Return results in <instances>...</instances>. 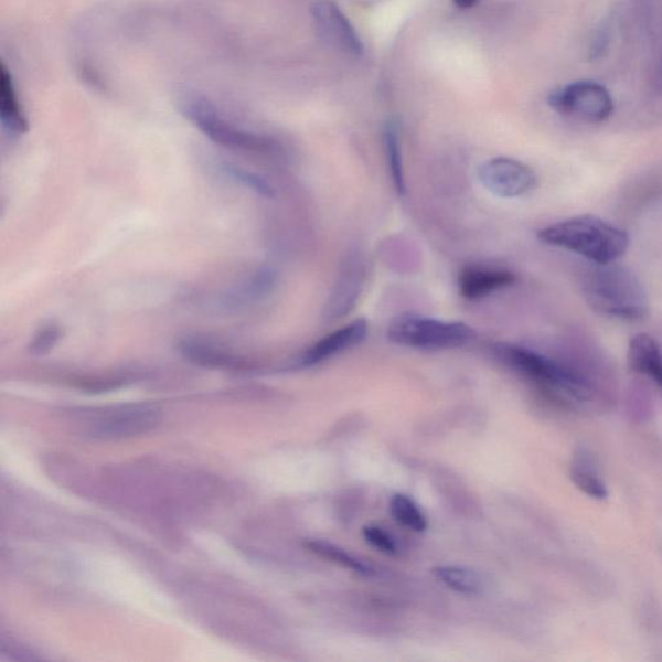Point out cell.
<instances>
[{"label": "cell", "instance_id": "6da1fadb", "mask_svg": "<svg viewBox=\"0 0 662 662\" xmlns=\"http://www.w3.org/2000/svg\"><path fill=\"white\" fill-rule=\"evenodd\" d=\"M579 290L591 310L608 319L638 322L650 313L643 284L617 261L586 269L579 278Z\"/></svg>", "mask_w": 662, "mask_h": 662}, {"label": "cell", "instance_id": "7a4b0ae2", "mask_svg": "<svg viewBox=\"0 0 662 662\" xmlns=\"http://www.w3.org/2000/svg\"><path fill=\"white\" fill-rule=\"evenodd\" d=\"M541 243L578 255L591 265H611L630 246L627 231L590 214L577 215L538 232Z\"/></svg>", "mask_w": 662, "mask_h": 662}, {"label": "cell", "instance_id": "3957f363", "mask_svg": "<svg viewBox=\"0 0 662 662\" xmlns=\"http://www.w3.org/2000/svg\"><path fill=\"white\" fill-rule=\"evenodd\" d=\"M494 351L514 371L558 395L578 402L586 401L591 395L588 381L558 361L515 344H496Z\"/></svg>", "mask_w": 662, "mask_h": 662}, {"label": "cell", "instance_id": "277c9868", "mask_svg": "<svg viewBox=\"0 0 662 662\" xmlns=\"http://www.w3.org/2000/svg\"><path fill=\"white\" fill-rule=\"evenodd\" d=\"M183 115L216 145L247 152H269L276 147L274 139L265 135L241 129L231 122L215 104L200 95H186L180 102Z\"/></svg>", "mask_w": 662, "mask_h": 662}, {"label": "cell", "instance_id": "5b68a950", "mask_svg": "<svg viewBox=\"0 0 662 662\" xmlns=\"http://www.w3.org/2000/svg\"><path fill=\"white\" fill-rule=\"evenodd\" d=\"M477 331L465 322H448L420 314H404L391 323L387 338L395 344L419 350L460 349L477 340Z\"/></svg>", "mask_w": 662, "mask_h": 662}, {"label": "cell", "instance_id": "8992f818", "mask_svg": "<svg viewBox=\"0 0 662 662\" xmlns=\"http://www.w3.org/2000/svg\"><path fill=\"white\" fill-rule=\"evenodd\" d=\"M551 108L563 117L585 125H599L613 116L615 100L601 83L581 79L567 83L548 96Z\"/></svg>", "mask_w": 662, "mask_h": 662}, {"label": "cell", "instance_id": "52a82bcc", "mask_svg": "<svg viewBox=\"0 0 662 662\" xmlns=\"http://www.w3.org/2000/svg\"><path fill=\"white\" fill-rule=\"evenodd\" d=\"M478 177L496 197L517 199L536 190L538 179L528 164L499 157L480 166Z\"/></svg>", "mask_w": 662, "mask_h": 662}, {"label": "cell", "instance_id": "ba28073f", "mask_svg": "<svg viewBox=\"0 0 662 662\" xmlns=\"http://www.w3.org/2000/svg\"><path fill=\"white\" fill-rule=\"evenodd\" d=\"M312 17L321 40L328 46L340 51L345 56L360 57L363 55V42L340 7L330 0H320L312 7Z\"/></svg>", "mask_w": 662, "mask_h": 662}, {"label": "cell", "instance_id": "9c48e42d", "mask_svg": "<svg viewBox=\"0 0 662 662\" xmlns=\"http://www.w3.org/2000/svg\"><path fill=\"white\" fill-rule=\"evenodd\" d=\"M161 413L150 405H127L113 409L96 424L94 435L102 439H124L146 434L160 423Z\"/></svg>", "mask_w": 662, "mask_h": 662}, {"label": "cell", "instance_id": "30bf717a", "mask_svg": "<svg viewBox=\"0 0 662 662\" xmlns=\"http://www.w3.org/2000/svg\"><path fill=\"white\" fill-rule=\"evenodd\" d=\"M369 325L364 319H357L341 329L333 331L299 357L298 365L310 367L322 363L340 353L351 350L365 341Z\"/></svg>", "mask_w": 662, "mask_h": 662}, {"label": "cell", "instance_id": "8fae6325", "mask_svg": "<svg viewBox=\"0 0 662 662\" xmlns=\"http://www.w3.org/2000/svg\"><path fill=\"white\" fill-rule=\"evenodd\" d=\"M515 282L516 276L510 270L480 267H466L458 278L461 296L470 300L485 298Z\"/></svg>", "mask_w": 662, "mask_h": 662}, {"label": "cell", "instance_id": "7c38bea8", "mask_svg": "<svg viewBox=\"0 0 662 662\" xmlns=\"http://www.w3.org/2000/svg\"><path fill=\"white\" fill-rule=\"evenodd\" d=\"M179 351L193 364L213 369H244L243 359L214 341L201 337H185L179 342Z\"/></svg>", "mask_w": 662, "mask_h": 662}, {"label": "cell", "instance_id": "4fadbf2b", "mask_svg": "<svg viewBox=\"0 0 662 662\" xmlns=\"http://www.w3.org/2000/svg\"><path fill=\"white\" fill-rule=\"evenodd\" d=\"M631 371L645 375L662 389V345L649 333L631 338L628 348Z\"/></svg>", "mask_w": 662, "mask_h": 662}, {"label": "cell", "instance_id": "5bb4252c", "mask_svg": "<svg viewBox=\"0 0 662 662\" xmlns=\"http://www.w3.org/2000/svg\"><path fill=\"white\" fill-rule=\"evenodd\" d=\"M363 265H361L359 259L350 260L349 265H345L340 281L335 285L333 295H331L327 306L328 316L325 318H342L343 314L351 311L360 295L361 286H363Z\"/></svg>", "mask_w": 662, "mask_h": 662}, {"label": "cell", "instance_id": "9a60e30c", "mask_svg": "<svg viewBox=\"0 0 662 662\" xmlns=\"http://www.w3.org/2000/svg\"><path fill=\"white\" fill-rule=\"evenodd\" d=\"M644 99L652 111L662 113V4L644 72Z\"/></svg>", "mask_w": 662, "mask_h": 662}, {"label": "cell", "instance_id": "2e32d148", "mask_svg": "<svg viewBox=\"0 0 662 662\" xmlns=\"http://www.w3.org/2000/svg\"><path fill=\"white\" fill-rule=\"evenodd\" d=\"M0 120L3 129L12 135H22L29 129L12 74L4 64L0 67Z\"/></svg>", "mask_w": 662, "mask_h": 662}, {"label": "cell", "instance_id": "e0dca14e", "mask_svg": "<svg viewBox=\"0 0 662 662\" xmlns=\"http://www.w3.org/2000/svg\"><path fill=\"white\" fill-rule=\"evenodd\" d=\"M434 576L448 588L473 596L483 589V579L478 572L461 566H440L434 568Z\"/></svg>", "mask_w": 662, "mask_h": 662}, {"label": "cell", "instance_id": "ac0fdd59", "mask_svg": "<svg viewBox=\"0 0 662 662\" xmlns=\"http://www.w3.org/2000/svg\"><path fill=\"white\" fill-rule=\"evenodd\" d=\"M307 548L313 554L321 556V558L356 572L359 575L372 576L374 574L372 566H369V564L357 559L356 556L343 551L342 547L328 543V541H311V543H307Z\"/></svg>", "mask_w": 662, "mask_h": 662}, {"label": "cell", "instance_id": "d6986e66", "mask_svg": "<svg viewBox=\"0 0 662 662\" xmlns=\"http://www.w3.org/2000/svg\"><path fill=\"white\" fill-rule=\"evenodd\" d=\"M391 514L395 521L414 532H424L427 528V521L423 511L410 496L405 494H395L389 502Z\"/></svg>", "mask_w": 662, "mask_h": 662}, {"label": "cell", "instance_id": "ffe728a7", "mask_svg": "<svg viewBox=\"0 0 662 662\" xmlns=\"http://www.w3.org/2000/svg\"><path fill=\"white\" fill-rule=\"evenodd\" d=\"M383 145H385L389 174L391 179H393L395 190L397 194L404 195L406 193V185L401 139H398L393 126H388L385 134H383Z\"/></svg>", "mask_w": 662, "mask_h": 662}, {"label": "cell", "instance_id": "44dd1931", "mask_svg": "<svg viewBox=\"0 0 662 662\" xmlns=\"http://www.w3.org/2000/svg\"><path fill=\"white\" fill-rule=\"evenodd\" d=\"M570 478L575 485L586 495L594 500H606L608 496L607 487L594 470L585 468L583 462L572 466Z\"/></svg>", "mask_w": 662, "mask_h": 662}, {"label": "cell", "instance_id": "7402d4cb", "mask_svg": "<svg viewBox=\"0 0 662 662\" xmlns=\"http://www.w3.org/2000/svg\"><path fill=\"white\" fill-rule=\"evenodd\" d=\"M270 284H273V274L269 270H259L250 281L239 285L238 288L228 292V296H225V302L228 305H243L248 299L258 298L261 292L268 289Z\"/></svg>", "mask_w": 662, "mask_h": 662}, {"label": "cell", "instance_id": "603a6c76", "mask_svg": "<svg viewBox=\"0 0 662 662\" xmlns=\"http://www.w3.org/2000/svg\"><path fill=\"white\" fill-rule=\"evenodd\" d=\"M62 338V329L56 323L42 327L28 344V351L33 356H44L55 349Z\"/></svg>", "mask_w": 662, "mask_h": 662}, {"label": "cell", "instance_id": "cb8c5ba5", "mask_svg": "<svg viewBox=\"0 0 662 662\" xmlns=\"http://www.w3.org/2000/svg\"><path fill=\"white\" fill-rule=\"evenodd\" d=\"M228 174L233 179H236L237 182L248 188V190H252L255 193L263 195V197L273 199L275 195L274 188L267 183V180L260 178L257 174H253V172L250 171H246L239 168H232V166H229Z\"/></svg>", "mask_w": 662, "mask_h": 662}, {"label": "cell", "instance_id": "d4e9b609", "mask_svg": "<svg viewBox=\"0 0 662 662\" xmlns=\"http://www.w3.org/2000/svg\"><path fill=\"white\" fill-rule=\"evenodd\" d=\"M364 537L366 538L369 544H372L375 548H378L380 552L386 554H395L396 545L394 540L388 536V534L380 528L377 525H367L364 528Z\"/></svg>", "mask_w": 662, "mask_h": 662}, {"label": "cell", "instance_id": "484cf974", "mask_svg": "<svg viewBox=\"0 0 662 662\" xmlns=\"http://www.w3.org/2000/svg\"><path fill=\"white\" fill-rule=\"evenodd\" d=\"M451 2H453L458 9L469 10L478 3V0H451Z\"/></svg>", "mask_w": 662, "mask_h": 662}]
</instances>
